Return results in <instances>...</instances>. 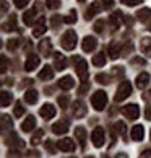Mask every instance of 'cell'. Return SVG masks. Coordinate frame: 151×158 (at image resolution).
I'll return each instance as SVG.
<instances>
[{"label": "cell", "mask_w": 151, "mask_h": 158, "mask_svg": "<svg viewBox=\"0 0 151 158\" xmlns=\"http://www.w3.org/2000/svg\"><path fill=\"white\" fill-rule=\"evenodd\" d=\"M140 49H141V52H143L145 56L151 57V39H149V38H145V39H141Z\"/></svg>", "instance_id": "obj_20"}, {"label": "cell", "mask_w": 151, "mask_h": 158, "mask_svg": "<svg viewBox=\"0 0 151 158\" xmlns=\"http://www.w3.org/2000/svg\"><path fill=\"white\" fill-rule=\"evenodd\" d=\"M21 114H25V108L21 106V101H18L15 104V116H16V118H20Z\"/></svg>", "instance_id": "obj_35"}, {"label": "cell", "mask_w": 151, "mask_h": 158, "mask_svg": "<svg viewBox=\"0 0 151 158\" xmlns=\"http://www.w3.org/2000/svg\"><path fill=\"white\" fill-rule=\"evenodd\" d=\"M78 2H85V0H78Z\"/></svg>", "instance_id": "obj_55"}, {"label": "cell", "mask_w": 151, "mask_h": 158, "mask_svg": "<svg viewBox=\"0 0 151 158\" xmlns=\"http://www.w3.org/2000/svg\"><path fill=\"white\" fill-rule=\"evenodd\" d=\"M38 77L41 78V80H50L52 77H54V70H52V67H49V65H46L42 70L39 72V75Z\"/></svg>", "instance_id": "obj_21"}, {"label": "cell", "mask_w": 151, "mask_h": 158, "mask_svg": "<svg viewBox=\"0 0 151 158\" xmlns=\"http://www.w3.org/2000/svg\"><path fill=\"white\" fill-rule=\"evenodd\" d=\"M75 135H77V139L80 140L81 147H86V131H85V127H77L75 129Z\"/></svg>", "instance_id": "obj_19"}, {"label": "cell", "mask_w": 151, "mask_h": 158, "mask_svg": "<svg viewBox=\"0 0 151 158\" xmlns=\"http://www.w3.org/2000/svg\"><path fill=\"white\" fill-rule=\"evenodd\" d=\"M3 28H5V31H15L16 30V15H11L10 16V21Z\"/></svg>", "instance_id": "obj_31"}, {"label": "cell", "mask_w": 151, "mask_h": 158, "mask_svg": "<svg viewBox=\"0 0 151 158\" xmlns=\"http://www.w3.org/2000/svg\"><path fill=\"white\" fill-rule=\"evenodd\" d=\"M149 16H151V10H149V8H141V10L137 13V18L140 20V21H146Z\"/></svg>", "instance_id": "obj_29"}, {"label": "cell", "mask_w": 151, "mask_h": 158, "mask_svg": "<svg viewBox=\"0 0 151 158\" xmlns=\"http://www.w3.org/2000/svg\"><path fill=\"white\" fill-rule=\"evenodd\" d=\"M99 11H101V5H99V0H97V2L91 3L89 8L85 11V18H86V20H91L93 16H94L96 13H99Z\"/></svg>", "instance_id": "obj_12"}, {"label": "cell", "mask_w": 151, "mask_h": 158, "mask_svg": "<svg viewBox=\"0 0 151 158\" xmlns=\"http://www.w3.org/2000/svg\"><path fill=\"white\" fill-rule=\"evenodd\" d=\"M140 158H151V150H145L140 155Z\"/></svg>", "instance_id": "obj_47"}, {"label": "cell", "mask_w": 151, "mask_h": 158, "mask_svg": "<svg viewBox=\"0 0 151 158\" xmlns=\"http://www.w3.org/2000/svg\"><path fill=\"white\" fill-rule=\"evenodd\" d=\"M149 95H151V91H149Z\"/></svg>", "instance_id": "obj_59"}, {"label": "cell", "mask_w": 151, "mask_h": 158, "mask_svg": "<svg viewBox=\"0 0 151 158\" xmlns=\"http://www.w3.org/2000/svg\"><path fill=\"white\" fill-rule=\"evenodd\" d=\"M120 2H124L125 5H129V7H135V5L141 3L143 0H120Z\"/></svg>", "instance_id": "obj_41"}, {"label": "cell", "mask_w": 151, "mask_h": 158, "mask_svg": "<svg viewBox=\"0 0 151 158\" xmlns=\"http://www.w3.org/2000/svg\"><path fill=\"white\" fill-rule=\"evenodd\" d=\"M44 33H46V18H39L38 23L34 25L33 36H34V38H39V36H42Z\"/></svg>", "instance_id": "obj_9"}, {"label": "cell", "mask_w": 151, "mask_h": 158, "mask_svg": "<svg viewBox=\"0 0 151 158\" xmlns=\"http://www.w3.org/2000/svg\"><path fill=\"white\" fill-rule=\"evenodd\" d=\"M11 101H13V95L10 91H2V106H8Z\"/></svg>", "instance_id": "obj_30"}, {"label": "cell", "mask_w": 151, "mask_h": 158, "mask_svg": "<svg viewBox=\"0 0 151 158\" xmlns=\"http://www.w3.org/2000/svg\"><path fill=\"white\" fill-rule=\"evenodd\" d=\"M102 3H104V7H106V8H111L114 5V0H102Z\"/></svg>", "instance_id": "obj_46"}, {"label": "cell", "mask_w": 151, "mask_h": 158, "mask_svg": "<svg viewBox=\"0 0 151 158\" xmlns=\"http://www.w3.org/2000/svg\"><path fill=\"white\" fill-rule=\"evenodd\" d=\"M122 21H125V20H124V16H122L120 11H115V13L111 16V25H112V28H115V30L122 25Z\"/></svg>", "instance_id": "obj_22"}, {"label": "cell", "mask_w": 151, "mask_h": 158, "mask_svg": "<svg viewBox=\"0 0 151 158\" xmlns=\"http://www.w3.org/2000/svg\"><path fill=\"white\" fill-rule=\"evenodd\" d=\"M39 65V56H34V54H31L30 57H28V60H26V70L28 72H31V70H34Z\"/></svg>", "instance_id": "obj_16"}, {"label": "cell", "mask_w": 151, "mask_h": 158, "mask_svg": "<svg viewBox=\"0 0 151 158\" xmlns=\"http://www.w3.org/2000/svg\"><path fill=\"white\" fill-rule=\"evenodd\" d=\"M149 139H151V134H149Z\"/></svg>", "instance_id": "obj_58"}, {"label": "cell", "mask_w": 151, "mask_h": 158, "mask_svg": "<svg viewBox=\"0 0 151 158\" xmlns=\"http://www.w3.org/2000/svg\"><path fill=\"white\" fill-rule=\"evenodd\" d=\"M7 11V2H2V13Z\"/></svg>", "instance_id": "obj_52"}, {"label": "cell", "mask_w": 151, "mask_h": 158, "mask_svg": "<svg viewBox=\"0 0 151 158\" xmlns=\"http://www.w3.org/2000/svg\"><path fill=\"white\" fill-rule=\"evenodd\" d=\"M59 86L62 90H70L72 86H73V78L72 77H63V78H60V81H59Z\"/></svg>", "instance_id": "obj_24"}, {"label": "cell", "mask_w": 151, "mask_h": 158, "mask_svg": "<svg viewBox=\"0 0 151 158\" xmlns=\"http://www.w3.org/2000/svg\"><path fill=\"white\" fill-rule=\"evenodd\" d=\"M34 127H36V118H34V116H28L26 121H23V124H21V131L31 132Z\"/></svg>", "instance_id": "obj_13"}, {"label": "cell", "mask_w": 151, "mask_h": 158, "mask_svg": "<svg viewBox=\"0 0 151 158\" xmlns=\"http://www.w3.org/2000/svg\"><path fill=\"white\" fill-rule=\"evenodd\" d=\"M91 104L96 111H102L107 104V95L104 91H96L94 95L91 96Z\"/></svg>", "instance_id": "obj_2"}, {"label": "cell", "mask_w": 151, "mask_h": 158, "mask_svg": "<svg viewBox=\"0 0 151 158\" xmlns=\"http://www.w3.org/2000/svg\"><path fill=\"white\" fill-rule=\"evenodd\" d=\"M86 158H94V156H86Z\"/></svg>", "instance_id": "obj_54"}, {"label": "cell", "mask_w": 151, "mask_h": 158, "mask_svg": "<svg viewBox=\"0 0 151 158\" xmlns=\"http://www.w3.org/2000/svg\"><path fill=\"white\" fill-rule=\"evenodd\" d=\"M63 20L60 18V16L59 15H55V16H52V26H54V28H57V26H59V23H62Z\"/></svg>", "instance_id": "obj_42"}, {"label": "cell", "mask_w": 151, "mask_h": 158, "mask_svg": "<svg viewBox=\"0 0 151 158\" xmlns=\"http://www.w3.org/2000/svg\"><path fill=\"white\" fill-rule=\"evenodd\" d=\"M55 113H57V109L52 106V104H44V106L41 108V111H39V114L42 116L44 119H52L55 116Z\"/></svg>", "instance_id": "obj_7"}, {"label": "cell", "mask_w": 151, "mask_h": 158, "mask_svg": "<svg viewBox=\"0 0 151 158\" xmlns=\"http://www.w3.org/2000/svg\"><path fill=\"white\" fill-rule=\"evenodd\" d=\"M109 54H111L112 59H117V57L120 56V44L112 43L111 46H109Z\"/></svg>", "instance_id": "obj_27"}, {"label": "cell", "mask_w": 151, "mask_h": 158, "mask_svg": "<svg viewBox=\"0 0 151 158\" xmlns=\"http://www.w3.org/2000/svg\"><path fill=\"white\" fill-rule=\"evenodd\" d=\"M148 81H149V75L148 73H140L137 77V86L138 88H145V86L148 85Z\"/></svg>", "instance_id": "obj_25"}, {"label": "cell", "mask_w": 151, "mask_h": 158, "mask_svg": "<svg viewBox=\"0 0 151 158\" xmlns=\"http://www.w3.org/2000/svg\"><path fill=\"white\" fill-rule=\"evenodd\" d=\"M93 64H94L96 67H102L104 64H106V57H104V54H96L94 57H93Z\"/></svg>", "instance_id": "obj_32"}, {"label": "cell", "mask_w": 151, "mask_h": 158, "mask_svg": "<svg viewBox=\"0 0 151 158\" xmlns=\"http://www.w3.org/2000/svg\"><path fill=\"white\" fill-rule=\"evenodd\" d=\"M130 95H132V85L129 81H122L120 86L117 88V93H115V101L120 103V101H124L125 98H129Z\"/></svg>", "instance_id": "obj_3"}, {"label": "cell", "mask_w": 151, "mask_h": 158, "mask_svg": "<svg viewBox=\"0 0 151 158\" xmlns=\"http://www.w3.org/2000/svg\"><path fill=\"white\" fill-rule=\"evenodd\" d=\"M122 114H124L127 119L133 121V119H137L138 116H140V109H138L137 104H127V106L122 108Z\"/></svg>", "instance_id": "obj_5"}, {"label": "cell", "mask_w": 151, "mask_h": 158, "mask_svg": "<svg viewBox=\"0 0 151 158\" xmlns=\"http://www.w3.org/2000/svg\"><path fill=\"white\" fill-rule=\"evenodd\" d=\"M57 147H59L62 152H73L75 150V142L72 139H62V140H59Z\"/></svg>", "instance_id": "obj_10"}, {"label": "cell", "mask_w": 151, "mask_h": 158, "mask_svg": "<svg viewBox=\"0 0 151 158\" xmlns=\"http://www.w3.org/2000/svg\"><path fill=\"white\" fill-rule=\"evenodd\" d=\"M132 64H138V65H143L145 60H143V59H138V57H135V59L132 60Z\"/></svg>", "instance_id": "obj_49"}, {"label": "cell", "mask_w": 151, "mask_h": 158, "mask_svg": "<svg viewBox=\"0 0 151 158\" xmlns=\"http://www.w3.org/2000/svg\"><path fill=\"white\" fill-rule=\"evenodd\" d=\"M77 75L80 77L81 81H85L88 78V64H86L85 59H78L77 62Z\"/></svg>", "instance_id": "obj_6"}, {"label": "cell", "mask_w": 151, "mask_h": 158, "mask_svg": "<svg viewBox=\"0 0 151 158\" xmlns=\"http://www.w3.org/2000/svg\"><path fill=\"white\" fill-rule=\"evenodd\" d=\"M18 44H20V43H18V39H10L7 46H8V49H10V51H15L16 48H18Z\"/></svg>", "instance_id": "obj_38"}, {"label": "cell", "mask_w": 151, "mask_h": 158, "mask_svg": "<svg viewBox=\"0 0 151 158\" xmlns=\"http://www.w3.org/2000/svg\"><path fill=\"white\" fill-rule=\"evenodd\" d=\"M85 114H86V106H85V103L81 101V99L75 101V103H73V116H75V118H83Z\"/></svg>", "instance_id": "obj_8"}, {"label": "cell", "mask_w": 151, "mask_h": 158, "mask_svg": "<svg viewBox=\"0 0 151 158\" xmlns=\"http://www.w3.org/2000/svg\"><path fill=\"white\" fill-rule=\"evenodd\" d=\"M96 38H93V36H86L83 39V44H81V48H83L85 52H91V51H94L96 48Z\"/></svg>", "instance_id": "obj_11"}, {"label": "cell", "mask_w": 151, "mask_h": 158, "mask_svg": "<svg viewBox=\"0 0 151 158\" xmlns=\"http://www.w3.org/2000/svg\"><path fill=\"white\" fill-rule=\"evenodd\" d=\"M54 65L57 70H63L67 67V59H65V56H62V54H54Z\"/></svg>", "instance_id": "obj_14"}, {"label": "cell", "mask_w": 151, "mask_h": 158, "mask_svg": "<svg viewBox=\"0 0 151 158\" xmlns=\"http://www.w3.org/2000/svg\"><path fill=\"white\" fill-rule=\"evenodd\" d=\"M63 21H65V23H75V21H77V11H72V15L70 16H67V18H63Z\"/></svg>", "instance_id": "obj_40"}, {"label": "cell", "mask_w": 151, "mask_h": 158, "mask_svg": "<svg viewBox=\"0 0 151 158\" xmlns=\"http://www.w3.org/2000/svg\"><path fill=\"white\" fill-rule=\"evenodd\" d=\"M145 118H146L148 121H151V106L146 108V113H145Z\"/></svg>", "instance_id": "obj_48"}, {"label": "cell", "mask_w": 151, "mask_h": 158, "mask_svg": "<svg viewBox=\"0 0 151 158\" xmlns=\"http://www.w3.org/2000/svg\"><path fill=\"white\" fill-rule=\"evenodd\" d=\"M39 51H41V54H44V56H49L50 52H52V44H50V41H49V39L42 41V43L39 44Z\"/></svg>", "instance_id": "obj_23"}, {"label": "cell", "mask_w": 151, "mask_h": 158, "mask_svg": "<svg viewBox=\"0 0 151 158\" xmlns=\"http://www.w3.org/2000/svg\"><path fill=\"white\" fill-rule=\"evenodd\" d=\"M143 126H133L132 129V139L135 140V142H141L143 140Z\"/></svg>", "instance_id": "obj_18"}, {"label": "cell", "mask_w": 151, "mask_h": 158, "mask_svg": "<svg viewBox=\"0 0 151 158\" xmlns=\"http://www.w3.org/2000/svg\"><path fill=\"white\" fill-rule=\"evenodd\" d=\"M102 28H104V21H102V20H99V21H96V25H94V31H97V33H101V31H102Z\"/></svg>", "instance_id": "obj_43"}, {"label": "cell", "mask_w": 151, "mask_h": 158, "mask_svg": "<svg viewBox=\"0 0 151 158\" xmlns=\"http://www.w3.org/2000/svg\"><path fill=\"white\" fill-rule=\"evenodd\" d=\"M114 131L117 132V134H120V135H124V139H125V134H127V126H125V122H122V121L115 122V124H114Z\"/></svg>", "instance_id": "obj_28"}, {"label": "cell", "mask_w": 151, "mask_h": 158, "mask_svg": "<svg viewBox=\"0 0 151 158\" xmlns=\"http://www.w3.org/2000/svg\"><path fill=\"white\" fill-rule=\"evenodd\" d=\"M46 3H47L49 8H57L60 5V0H46Z\"/></svg>", "instance_id": "obj_39"}, {"label": "cell", "mask_w": 151, "mask_h": 158, "mask_svg": "<svg viewBox=\"0 0 151 158\" xmlns=\"http://www.w3.org/2000/svg\"><path fill=\"white\" fill-rule=\"evenodd\" d=\"M68 101H70V98H68L67 95H62V96H59V104H60V108H67Z\"/></svg>", "instance_id": "obj_36"}, {"label": "cell", "mask_w": 151, "mask_h": 158, "mask_svg": "<svg viewBox=\"0 0 151 158\" xmlns=\"http://www.w3.org/2000/svg\"><path fill=\"white\" fill-rule=\"evenodd\" d=\"M73 158H75V156H73Z\"/></svg>", "instance_id": "obj_60"}, {"label": "cell", "mask_w": 151, "mask_h": 158, "mask_svg": "<svg viewBox=\"0 0 151 158\" xmlns=\"http://www.w3.org/2000/svg\"><path fill=\"white\" fill-rule=\"evenodd\" d=\"M46 148H47L50 153H55V148H54V143L50 142V140H47V142H46Z\"/></svg>", "instance_id": "obj_44"}, {"label": "cell", "mask_w": 151, "mask_h": 158, "mask_svg": "<svg viewBox=\"0 0 151 158\" xmlns=\"http://www.w3.org/2000/svg\"><path fill=\"white\" fill-rule=\"evenodd\" d=\"M52 131H54V134H67L68 131V122L67 121H60V122H55L54 126H52Z\"/></svg>", "instance_id": "obj_15"}, {"label": "cell", "mask_w": 151, "mask_h": 158, "mask_svg": "<svg viewBox=\"0 0 151 158\" xmlns=\"http://www.w3.org/2000/svg\"><path fill=\"white\" fill-rule=\"evenodd\" d=\"M25 101L30 103V104H34L38 101V91L36 90H28L26 95H25Z\"/></svg>", "instance_id": "obj_26"}, {"label": "cell", "mask_w": 151, "mask_h": 158, "mask_svg": "<svg viewBox=\"0 0 151 158\" xmlns=\"http://www.w3.org/2000/svg\"><path fill=\"white\" fill-rule=\"evenodd\" d=\"M42 134H44L42 131H38V132H36V135H33L31 143H33V145H38V143H39V140H41V137H42Z\"/></svg>", "instance_id": "obj_37"}, {"label": "cell", "mask_w": 151, "mask_h": 158, "mask_svg": "<svg viewBox=\"0 0 151 158\" xmlns=\"http://www.w3.org/2000/svg\"><path fill=\"white\" fill-rule=\"evenodd\" d=\"M149 31H151V25H149Z\"/></svg>", "instance_id": "obj_57"}, {"label": "cell", "mask_w": 151, "mask_h": 158, "mask_svg": "<svg viewBox=\"0 0 151 158\" xmlns=\"http://www.w3.org/2000/svg\"><path fill=\"white\" fill-rule=\"evenodd\" d=\"M96 80L99 81V83H102V85H107L109 81H111V77H109V75H106V73H97V75H96Z\"/></svg>", "instance_id": "obj_34"}, {"label": "cell", "mask_w": 151, "mask_h": 158, "mask_svg": "<svg viewBox=\"0 0 151 158\" xmlns=\"http://www.w3.org/2000/svg\"><path fill=\"white\" fill-rule=\"evenodd\" d=\"M91 139H93V143H94V147H102L104 140H106V134H104V129L102 127H96L94 131L91 134Z\"/></svg>", "instance_id": "obj_4"}, {"label": "cell", "mask_w": 151, "mask_h": 158, "mask_svg": "<svg viewBox=\"0 0 151 158\" xmlns=\"http://www.w3.org/2000/svg\"><path fill=\"white\" fill-rule=\"evenodd\" d=\"M102 158H107V156H106V155H104V156H102Z\"/></svg>", "instance_id": "obj_56"}, {"label": "cell", "mask_w": 151, "mask_h": 158, "mask_svg": "<svg viewBox=\"0 0 151 158\" xmlns=\"http://www.w3.org/2000/svg\"><path fill=\"white\" fill-rule=\"evenodd\" d=\"M11 126H13V122H11V119L8 118V116H2V131L5 132V131H7V127L11 129Z\"/></svg>", "instance_id": "obj_33"}, {"label": "cell", "mask_w": 151, "mask_h": 158, "mask_svg": "<svg viewBox=\"0 0 151 158\" xmlns=\"http://www.w3.org/2000/svg\"><path fill=\"white\" fill-rule=\"evenodd\" d=\"M60 43H62V48L67 49V51L75 49V46H77V33H75L73 30H68V31L62 36Z\"/></svg>", "instance_id": "obj_1"}, {"label": "cell", "mask_w": 151, "mask_h": 158, "mask_svg": "<svg viewBox=\"0 0 151 158\" xmlns=\"http://www.w3.org/2000/svg\"><path fill=\"white\" fill-rule=\"evenodd\" d=\"M86 90H88V83H83V86H81V88H80V91H78V93L81 95V93H85Z\"/></svg>", "instance_id": "obj_50"}, {"label": "cell", "mask_w": 151, "mask_h": 158, "mask_svg": "<svg viewBox=\"0 0 151 158\" xmlns=\"http://www.w3.org/2000/svg\"><path fill=\"white\" fill-rule=\"evenodd\" d=\"M34 20H36V10H34V8L28 10L26 13L23 15V21H25V25H28V26L34 25Z\"/></svg>", "instance_id": "obj_17"}, {"label": "cell", "mask_w": 151, "mask_h": 158, "mask_svg": "<svg viewBox=\"0 0 151 158\" xmlns=\"http://www.w3.org/2000/svg\"><path fill=\"white\" fill-rule=\"evenodd\" d=\"M13 2H15V5H16L18 8H21V7H25V5L30 2V0H13Z\"/></svg>", "instance_id": "obj_45"}, {"label": "cell", "mask_w": 151, "mask_h": 158, "mask_svg": "<svg viewBox=\"0 0 151 158\" xmlns=\"http://www.w3.org/2000/svg\"><path fill=\"white\" fill-rule=\"evenodd\" d=\"M122 72H124V70H122V67H115V69H114V73H115V75H122Z\"/></svg>", "instance_id": "obj_51"}, {"label": "cell", "mask_w": 151, "mask_h": 158, "mask_svg": "<svg viewBox=\"0 0 151 158\" xmlns=\"http://www.w3.org/2000/svg\"><path fill=\"white\" fill-rule=\"evenodd\" d=\"M115 158H129V156H127L125 153H119L117 156H115Z\"/></svg>", "instance_id": "obj_53"}]
</instances>
